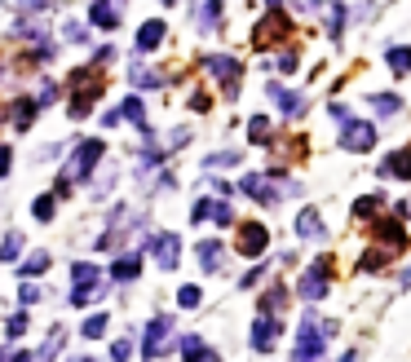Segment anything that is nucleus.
I'll list each match as a JSON object with an SVG mask.
<instances>
[{"label": "nucleus", "mask_w": 411, "mask_h": 362, "mask_svg": "<svg viewBox=\"0 0 411 362\" xmlns=\"http://www.w3.org/2000/svg\"><path fill=\"white\" fill-rule=\"evenodd\" d=\"M13 9H23V13H31V9H49V0H9Z\"/></svg>", "instance_id": "obj_33"}, {"label": "nucleus", "mask_w": 411, "mask_h": 362, "mask_svg": "<svg viewBox=\"0 0 411 362\" xmlns=\"http://www.w3.org/2000/svg\"><path fill=\"white\" fill-rule=\"evenodd\" d=\"M137 270H142V252L115 261V266H111V278H115V283H128V278H137Z\"/></svg>", "instance_id": "obj_13"}, {"label": "nucleus", "mask_w": 411, "mask_h": 362, "mask_svg": "<svg viewBox=\"0 0 411 362\" xmlns=\"http://www.w3.org/2000/svg\"><path fill=\"white\" fill-rule=\"evenodd\" d=\"M248 133H252V142H266V137H270V124H266V120H261V115H257V120L248 124Z\"/></svg>", "instance_id": "obj_31"}, {"label": "nucleus", "mask_w": 411, "mask_h": 362, "mask_svg": "<svg viewBox=\"0 0 411 362\" xmlns=\"http://www.w3.org/2000/svg\"><path fill=\"white\" fill-rule=\"evenodd\" d=\"M389 173H398V177H411V155H407V151H398V155L389 159Z\"/></svg>", "instance_id": "obj_26"}, {"label": "nucleus", "mask_w": 411, "mask_h": 362, "mask_svg": "<svg viewBox=\"0 0 411 362\" xmlns=\"http://www.w3.org/2000/svg\"><path fill=\"white\" fill-rule=\"evenodd\" d=\"M71 278H75V283H102V270L89 266V261H75V266H71Z\"/></svg>", "instance_id": "obj_18"}, {"label": "nucleus", "mask_w": 411, "mask_h": 362, "mask_svg": "<svg viewBox=\"0 0 411 362\" xmlns=\"http://www.w3.org/2000/svg\"><path fill=\"white\" fill-rule=\"evenodd\" d=\"M89 18L93 27H120V0H93V9H89Z\"/></svg>", "instance_id": "obj_9"}, {"label": "nucleus", "mask_w": 411, "mask_h": 362, "mask_svg": "<svg viewBox=\"0 0 411 362\" xmlns=\"http://www.w3.org/2000/svg\"><path fill=\"white\" fill-rule=\"evenodd\" d=\"M97 159H102V142H80V146H75V159L67 163V173H62V177L75 186V181H85V177L93 173Z\"/></svg>", "instance_id": "obj_2"}, {"label": "nucleus", "mask_w": 411, "mask_h": 362, "mask_svg": "<svg viewBox=\"0 0 411 362\" xmlns=\"http://www.w3.org/2000/svg\"><path fill=\"white\" fill-rule=\"evenodd\" d=\"M217 18H221V0H195V23H200L204 31L217 23Z\"/></svg>", "instance_id": "obj_14"}, {"label": "nucleus", "mask_w": 411, "mask_h": 362, "mask_svg": "<svg viewBox=\"0 0 411 362\" xmlns=\"http://www.w3.org/2000/svg\"><path fill=\"white\" fill-rule=\"evenodd\" d=\"M151 252H155V261H159L164 270H173L177 256H182V243H177V235H155L151 239Z\"/></svg>", "instance_id": "obj_7"}, {"label": "nucleus", "mask_w": 411, "mask_h": 362, "mask_svg": "<svg viewBox=\"0 0 411 362\" xmlns=\"http://www.w3.org/2000/svg\"><path fill=\"white\" fill-rule=\"evenodd\" d=\"M106 323H111L106 314H93V318L85 323V336H89V340H97V336H106Z\"/></svg>", "instance_id": "obj_23"}, {"label": "nucleus", "mask_w": 411, "mask_h": 362, "mask_svg": "<svg viewBox=\"0 0 411 362\" xmlns=\"http://www.w3.org/2000/svg\"><path fill=\"white\" fill-rule=\"evenodd\" d=\"M327 274H332V256H323V261L309 266V274L301 278V296H305V301H319V296L327 292Z\"/></svg>", "instance_id": "obj_4"}, {"label": "nucleus", "mask_w": 411, "mask_h": 362, "mask_svg": "<svg viewBox=\"0 0 411 362\" xmlns=\"http://www.w3.org/2000/svg\"><path fill=\"white\" fill-rule=\"evenodd\" d=\"M120 111H124V120H133V124H146V111H142V102H137V97H128V102H124Z\"/></svg>", "instance_id": "obj_25"}, {"label": "nucleus", "mask_w": 411, "mask_h": 362, "mask_svg": "<svg viewBox=\"0 0 411 362\" xmlns=\"http://www.w3.org/2000/svg\"><path fill=\"white\" fill-rule=\"evenodd\" d=\"M389 67L398 75H407L411 71V49H389Z\"/></svg>", "instance_id": "obj_21"}, {"label": "nucleus", "mask_w": 411, "mask_h": 362, "mask_svg": "<svg viewBox=\"0 0 411 362\" xmlns=\"http://www.w3.org/2000/svg\"><path fill=\"white\" fill-rule=\"evenodd\" d=\"M0 120H5V111H0Z\"/></svg>", "instance_id": "obj_37"}, {"label": "nucleus", "mask_w": 411, "mask_h": 362, "mask_svg": "<svg viewBox=\"0 0 411 362\" xmlns=\"http://www.w3.org/2000/svg\"><path fill=\"white\" fill-rule=\"evenodd\" d=\"M128 354H133V344H128V340H115V349H111V362H128Z\"/></svg>", "instance_id": "obj_32"}, {"label": "nucleus", "mask_w": 411, "mask_h": 362, "mask_svg": "<svg viewBox=\"0 0 411 362\" xmlns=\"http://www.w3.org/2000/svg\"><path fill=\"white\" fill-rule=\"evenodd\" d=\"M266 225H261V221H248V225H239V252L243 256H261V252H266Z\"/></svg>", "instance_id": "obj_5"}, {"label": "nucleus", "mask_w": 411, "mask_h": 362, "mask_svg": "<svg viewBox=\"0 0 411 362\" xmlns=\"http://www.w3.org/2000/svg\"><path fill=\"white\" fill-rule=\"evenodd\" d=\"M288 31H292V27H288V18H283V13H270V18L257 27V49L278 44V36H288Z\"/></svg>", "instance_id": "obj_8"}, {"label": "nucleus", "mask_w": 411, "mask_h": 362, "mask_svg": "<svg viewBox=\"0 0 411 362\" xmlns=\"http://www.w3.org/2000/svg\"><path fill=\"white\" fill-rule=\"evenodd\" d=\"M106 89V80L97 75L93 67H85V71H75L71 75V120H85L89 115V106H93V97Z\"/></svg>", "instance_id": "obj_1"}, {"label": "nucleus", "mask_w": 411, "mask_h": 362, "mask_svg": "<svg viewBox=\"0 0 411 362\" xmlns=\"http://www.w3.org/2000/svg\"><path fill=\"white\" fill-rule=\"evenodd\" d=\"M200 261H204V270H217V266H221V243H204V248H200Z\"/></svg>", "instance_id": "obj_22"}, {"label": "nucleus", "mask_w": 411, "mask_h": 362, "mask_svg": "<svg viewBox=\"0 0 411 362\" xmlns=\"http://www.w3.org/2000/svg\"><path fill=\"white\" fill-rule=\"evenodd\" d=\"M102 292H106L102 283H80V287L71 292V305H89V301H97Z\"/></svg>", "instance_id": "obj_19"}, {"label": "nucleus", "mask_w": 411, "mask_h": 362, "mask_svg": "<svg viewBox=\"0 0 411 362\" xmlns=\"http://www.w3.org/2000/svg\"><path fill=\"white\" fill-rule=\"evenodd\" d=\"M164 5H177V0H164Z\"/></svg>", "instance_id": "obj_36"}, {"label": "nucleus", "mask_w": 411, "mask_h": 362, "mask_svg": "<svg viewBox=\"0 0 411 362\" xmlns=\"http://www.w3.org/2000/svg\"><path fill=\"white\" fill-rule=\"evenodd\" d=\"M49 270V256L40 252V256H31V261H23V274H44Z\"/></svg>", "instance_id": "obj_29"}, {"label": "nucleus", "mask_w": 411, "mask_h": 362, "mask_svg": "<svg viewBox=\"0 0 411 362\" xmlns=\"http://www.w3.org/2000/svg\"><path fill=\"white\" fill-rule=\"evenodd\" d=\"M168 336H173V318H151L146 323V340H142V358H159Z\"/></svg>", "instance_id": "obj_3"}, {"label": "nucleus", "mask_w": 411, "mask_h": 362, "mask_svg": "<svg viewBox=\"0 0 411 362\" xmlns=\"http://www.w3.org/2000/svg\"><path fill=\"white\" fill-rule=\"evenodd\" d=\"M372 106H381L385 115H393V111H398V97H389V93H376V97H372Z\"/></svg>", "instance_id": "obj_30"}, {"label": "nucleus", "mask_w": 411, "mask_h": 362, "mask_svg": "<svg viewBox=\"0 0 411 362\" xmlns=\"http://www.w3.org/2000/svg\"><path fill=\"white\" fill-rule=\"evenodd\" d=\"M5 332H9V336H23V332H27V314H13Z\"/></svg>", "instance_id": "obj_34"}, {"label": "nucleus", "mask_w": 411, "mask_h": 362, "mask_svg": "<svg viewBox=\"0 0 411 362\" xmlns=\"http://www.w3.org/2000/svg\"><path fill=\"white\" fill-rule=\"evenodd\" d=\"M274 336H278V323L274 318H257V327H252V349L257 354H270L274 349Z\"/></svg>", "instance_id": "obj_11"}, {"label": "nucleus", "mask_w": 411, "mask_h": 362, "mask_svg": "<svg viewBox=\"0 0 411 362\" xmlns=\"http://www.w3.org/2000/svg\"><path fill=\"white\" fill-rule=\"evenodd\" d=\"M54 199L58 194H40L36 199V221H54Z\"/></svg>", "instance_id": "obj_24"}, {"label": "nucleus", "mask_w": 411, "mask_h": 362, "mask_svg": "<svg viewBox=\"0 0 411 362\" xmlns=\"http://www.w3.org/2000/svg\"><path fill=\"white\" fill-rule=\"evenodd\" d=\"M341 146H345V151H372V146H376V128L372 124H345Z\"/></svg>", "instance_id": "obj_6"}, {"label": "nucleus", "mask_w": 411, "mask_h": 362, "mask_svg": "<svg viewBox=\"0 0 411 362\" xmlns=\"http://www.w3.org/2000/svg\"><path fill=\"white\" fill-rule=\"evenodd\" d=\"M297 235H301V239H323L319 212H301V217H297Z\"/></svg>", "instance_id": "obj_17"}, {"label": "nucleus", "mask_w": 411, "mask_h": 362, "mask_svg": "<svg viewBox=\"0 0 411 362\" xmlns=\"http://www.w3.org/2000/svg\"><path fill=\"white\" fill-rule=\"evenodd\" d=\"M208 71L217 75V80H221V85H226L230 93L239 89V62H235V58H208Z\"/></svg>", "instance_id": "obj_10"}, {"label": "nucleus", "mask_w": 411, "mask_h": 362, "mask_svg": "<svg viewBox=\"0 0 411 362\" xmlns=\"http://www.w3.org/2000/svg\"><path fill=\"white\" fill-rule=\"evenodd\" d=\"M9 163H13V151H9V146H0V177L9 173Z\"/></svg>", "instance_id": "obj_35"}, {"label": "nucleus", "mask_w": 411, "mask_h": 362, "mask_svg": "<svg viewBox=\"0 0 411 362\" xmlns=\"http://www.w3.org/2000/svg\"><path fill=\"white\" fill-rule=\"evenodd\" d=\"M36 97H23V102L18 106H13V115H9V120H13V128H18V133H23V128H31V120H36Z\"/></svg>", "instance_id": "obj_15"}, {"label": "nucleus", "mask_w": 411, "mask_h": 362, "mask_svg": "<svg viewBox=\"0 0 411 362\" xmlns=\"http://www.w3.org/2000/svg\"><path fill=\"white\" fill-rule=\"evenodd\" d=\"M159 40H164V23H159V18L142 23V31H137V49H159Z\"/></svg>", "instance_id": "obj_16"}, {"label": "nucleus", "mask_w": 411, "mask_h": 362, "mask_svg": "<svg viewBox=\"0 0 411 362\" xmlns=\"http://www.w3.org/2000/svg\"><path fill=\"white\" fill-rule=\"evenodd\" d=\"M18 248H23V235L13 230V235H5V243H0V261H18Z\"/></svg>", "instance_id": "obj_20"}, {"label": "nucleus", "mask_w": 411, "mask_h": 362, "mask_svg": "<svg viewBox=\"0 0 411 362\" xmlns=\"http://www.w3.org/2000/svg\"><path fill=\"white\" fill-rule=\"evenodd\" d=\"M62 36H67L71 44H85V36H89V31H85V23H67V27H62Z\"/></svg>", "instance_id": "obj_27"}, {"label": "nucleus", "mask_w": 411, "mask_h": 362, "mask_svg": "<svg viewBox=\"0 0 411 362\" xmlns=\"http://www.w3.org/2000/svg\"><path fill=\"white\" fill-rule=\"evenodd\" d=\"M177 305H182V309H195V305H200V287H182V292H177Z\"/></svg>", "instance_id": "obj_28"}, {"label": "nucleus", "mask_w": 411, "mask_h": 362, "mask_svg": "<svg viewBox=\"0 0 411 362\" xmlns=\"http://www.w3.org/2000/svg\"><path fill=\"white\" fill-rule=\"evenodd\" d=\"M195 221H217V225H230V204L200 199V204H195Z\"/></svg>", "instance_id": "obj_12"}]
</instances>
